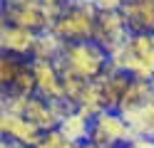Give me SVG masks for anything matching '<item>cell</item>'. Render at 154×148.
Wrapping results in <instances>:
<instances>
[{
    "label": "cell",
    "instance_id": "obj_15",
    "mask_svg": "<svg viewBox=\"0 0 154 148\" xmlns=\"http://www.w3.org/2000/svg\"><path fill=\"white\" fill-rule=\"evenodd\" d=\"M77 111L82 116H87L90 121H94L102 111H104V101H102V89L97 82H90L85 86V91L80 96V101H77Z\"/></svg>",
    "mask_w": 154,
    "mask_h": 148
},
{
    "label": "cell",
    "instance_id": "obj_14",
    "mask_svg": "<svg viewBox=\"0 0 154 148\" xmlns=\"http://www.w3.org/2000/svg\"><path fill=\"white\" fill-rule=\"evenodd\" d=\"M60 131L67 141L72 143H82V141H90V131H92V121L87 116H82L80 111H72L70 116H65L60 121Z\"/></svg>",
    "mask_w": 154,
    "mask_h": 148
},
{
    "label": "cell",
    "instance_id": "obj_1",
    "mask_svg": "<svg viewBox=\"0 0 154 148\" xmlns=\"http://www.w3.org/2000/svg\"><path fill=\"white\" fill-rule=\"evenodd\" d=\"M55 64L57 69H67L85 82H97L109 67V52L97 42H75L65 45V52Z\"/></svg>",
    "mask_w": 154,
    "mask_h": 148
},
{
    "label": "cell",
    "instance_id": "obj_3",
    "mask_svg": "<svg viewBox=\"0 0 154 148\" xmlns=\"http://www.w3.org/2000/svg\"><path fill=\"white\" fill-rule=\"evenodd\" d=\"M137 133L129 128L127 118L119 111H104L92 121V131H90V141L100 148H127L132 141H137Z\"/></svg>",
    "mask_w": 154,
    "mask_h": 148
},
{
    "label": "cell",
    "instance_id": "obj_12",
    "mask_svg": "<svg viewBox=\"0 0 154 148\" xmlns=\"http://www.w3.org/2000/svg\"><path fill=\"white\" fill-rule=\"evenodd\" d=\"M147 104H154V82H137V79H132V86L127 89V94H124L122 104H119V114L142 109Z\"/></svg>",
    "mask_w": 154,
    "mask_h": 148
},
{
    "label": "cell",
    "instance_id": "obj_24",
    "mask_svg": "<svg viewBox=\"0 0 154 148\" xmlns=\"http://www.w3.org/2000/svg\"><path fill=\"white\" fill-rule=\"evenodd\" d=\"M70 0H40V5H47V7H55V5H67Z\"/></svg>",
    "mask_w": 154,
    "mask_h": 148
},
{
    "label": "cell",
    "instance_id": "obj_8",
    "mask_svg": "<svg viewBox=\"0 0 154 148\" xmlns=\"http://www.w3.org/2000/svg\"><path fill=\"white\" fill-rule=\"evenodd\" d=\"M97 84L102 89V101H104V109L107 111H119V104L127 89L132 86V77L124 74V72H117L112 64L104 69V74L97 79Z\"/></svg>",
    "mask_w": 154,
    "mask_h": 148
},
{
    "label": "cell",
    "instance_id": "obj_2",
    "mask_svg": "<svg viewBox=\"0 0 154 148\" xmlns=\"http://www.w3.org/2000/svg\"><path fill=\"white\" fill-rule=\"evenodd\" d=\"M100 10L97 5H77L70 0L65 15L52 25L50 32L55 37H60L65 45H75V42H92L94 37V22H97Z\"/></svg>",
    "mask_w": 154,
    "mask_h": 148
},
{
    "label": "cell",
    "instance_id": "obj_5",
    "mask_svg": "<svg viewBox=\"0 0 154 148\" xmlns=\"http://www.w3.org/2000/svg\"><path fill=\"white\" fill-rule=\"evenodd\" d=\"M0 128H3V136L10 138V141L20 143L25 148H37V143H40L42 138V128L32 123L30 118L25 116H13L8 111H0Z\"/></svg>",
    "mask_w": 154,
    "mask_h": 148
},
{
    "label": "cell",
    "instance_id": "obj_6",
    "mask_svg": "<svg viewBox=\"0 0 154 148\" xmlns=\"http://www.w3.org/2000/svg\"><path fill=\"white\" fill-rule=\"evenodd\" d=\"M3 22L32 30V32H45V30H50L45 10H42V5L37 3V0L35 3H25V5H5L3 7Z\"/></svg>",
    "mask_w": 154,
    "mask_h": 148
},
{
    "label": "cell",
    "instance_id": "obj_18",
    "mask_svg": "<svg viewBox=\"0 0 154 148\" xmlns=\"http://www.w3.org/2000/svg\"><path fill=\"white\" fill-rule=\"evenodd\" d=\"M8 91L23 94V96H35V94H37V82H35V72H32L30 62L20 69V74H17V79L13 82V86L8 89Z\"/></svg>",
    "mask_w": 154,
    "mask_h": 148
},
{
    "label": "cell",
    "instance_id": "obj_16",
    "mask_svg": "<svg viewBox=\"0 0 154 148\" xmlns=\"http://www.w3.org/2000/svg\"><path fill=\"white\" fill-rule=\"evenodd\" d=\"M127 118L129 128L137 136H147V138H154V104H147L142 109H134V111H127L122 114Z\"/></svg>",
    "mask_w": 154,
    "mask_h": 148
},
{
    "label": "cell",
    "instance_id": "obj_21",
    "mask_svg": "<svg viewBox=\"0 0 154 148\" xmlns=\"http://www.w3.org/2000/svg\"><path fill=\"white\" fill-rule=\"evenodd\" d=\"M67 146V138L62 136L60 128H55V131H45L40 143H37V148H65Z\"/></svg>",
    "mask_w": 154,
    "mask_h": 148
},
{
    "label": "cell",
    "instance_id": "obj_13",
    "mask_svg": "<svg viewBox=\"0 0 154 148\" xmlns=\"http://www.w3.org/2000/svg\"><path fill=\"white\" fill-rule=\"evenodd\" d=\"M65 52V42L60 37H55L50 30L45 32H37L35 47H32V57L30 59H45V62H57Z\"/></svg>",
    "mask_w": 154,
    "mask_h": 148
},
{
    "label": "cell",
    "instance_id": "obj_26",
    "mask_svg": "<svg viewBox=\"0 0 154 148\" xmlns=\"http://www.w3.org/2000/svg\"><path fill=\"white\" fill-rule=\"evenodd\" d=\"M3 148H25V146H20V143L10 141V138H5V141H3Z\"/></svg>",
    "mask_w": 154,
    "mask_h": 148
},
{
    "label": "cell",
    "instance_id": "obj_11",
    "mask_svg": "<svg viewBox=\"0 0 154 148\" xmlns=\"http://www.w3.org/2000/svg\"><path fill=\"white\" fill-rule=\"evenodd\" d=\"M25 118H30L32 123H37L42 131H55V128H60V121H57V116H55V111H52L50 101L42 99V96H37V94L30 96Z\"/></svg>",
    "mask_w": 154,
    "mask_h": 148
},
{
    "label": "cell",
    "instance_id": "obj_20",
    "mask_svg": "<svg viewBox=\"0 0 154 148\" xmlns=\"http://www.w3.org/2000/svg\"><path fill=\"white\" fill-rule=\"evenodd\" d=\"M27 104H30V96H23V94H13V91H3V99H0V111H8L13 116H25L27 111Z\"/></svg>",
    "mask_w": 154,
    "mask_h": 148
},
{
    "label": "cell",
    "instance_id": "obj_25",
    "mask_svg": "<svg viewBox=\"0 0 154 148\" xmlns=\"http://www.w3.org/2000/svg\"><path fill=\"white\" fill-rule=\"evenodd\" d=\"M5 5H25V3H35V0H3ZM40 3V0H37Z\"/></svg>",
    "mask_w": 154,
    "mask_h": 148
},
{
    "label": "cell",
    "instance_id": "obj_7",
    "mask_svg": "<svg viewBox=\"0 0 154 148\" xmlns=\"http://www.w3.org/2000/svg\"><path fill=\"white\" fill-rule=\"evenodd\" d=\"M30 67H32L35 82H37V96L47 99V101L65 99L62 74H60V69H57L55 62H45V59H30Z\"/></svg>",
    "mask_w": 154,
    "mask_h": 148
},
{
    "label": "cell",
    "instance_id": "obj_19",
    "mask_svg": "<svg viewBox=\"0 0 154 148\" xmlns=\"http://www.w3.org/2000/svg\"><path fill=\"white\" fill-rule=\"evenodd\" d=\"M60 74H62V89H65V99L70 104H75L77 109V101H80V96L85 91V86H87L90 82H85V79L80 77H75L72 72H67V69H60Z\"/></svg>",
    "mask_w": 154,
    "mask_h": 148
},
{
    "label": "cell",
    "instance_id": "obj_4",
    "mask_svg": "<svg viewBox=\"0 0 154 148\" xmlns=\"http://www.w3.org/2000/svg\"><path fill=\"white\" fill-rule=\"evenodd\" d=\"M129 27H127V20H124L122 10H114V13H102L97 15V22H94V37L92 42H97L102 49H107V52H112V49L122 47L124 42H129Z\"/></svg>",
    "mask_w": 154,
    "mask_h": 148
},
{
    "label": "cell",
    "instance_id": "obj_17",
    "mask_svg": "<svg viewBox=\"0 0 154 148\" xmlns=\"http://www.w3.org/2000/svg\"><path fill=\"white\" fill-rule=\"evenodd\" d=\"M27 62L23 57H15V54H3V59H0V82H3L5 89H10L13 82L17 79V74H20V69L25 67Z\"/></svg>",
    "mask_w": 154,
    "mask_h": 148
},
{
    "label": "cell",
    "instance_id": "obj_27",
    "mask_svg": "<svg viewBox=\"0 0 154 148\" xmlns=\"http://www.w3.org/2000/svg\"><path fill=\"white\" fill-rule=\"evenodd\" d=\"M77 5H97V0H72Z\"/></svg>",
    "mask_w": 154,
    "mask_h": 148
},
{
    "label": "cell",
    "instance_id": "obj_9",
    "mask_svg": "<svg viewBox=\"0 0 154 148\" xmlns=\"http://www.w3.org/2000/svg\"><path fill=\"white\" fill-rule=\"evenodd\" d=\"M122 15L132 35H154V0H127Z\"/></svg>",
    "mask_w": 154,
    "mask_h": 148
},
{
    "label": "cell",
    "instance_id": "obj_28",
    "mask_svg": "<svg viewBox=\"0 0 154 148\" xmlns=\"http://www.w3.org/2000/svg\"><path fill=\"white\" fill-rule=\"evenodd\" d=\"M77 148H100V146H94L92 141H82L80 146H77Z\"/></svg>",
    "mask_w": 154,
    "mask_h": 148
},
{
    "label": "cell",
    "instance_id": "obj_23",
    "mask_svg": "<svg viewBox=\"0 0 154 148\" xmlns=\"http://www.w3.org/2000/svg\"><path fill=\"white\" fill-rule=\"evenodd\" d=\"M127 148H154V138H147V136H139L137 141H132Z\"/></svg>",
    "mask_w": 154,
    "mask_h": 148
},
{
    "label": "cell",
    "instance_id": "obj_10",
    "mask_svg": "<svg viewBox=\"0 0 154 148\" xmlns=\"http://www.w3.org/2000/svg\"><path fill=\"white\" fill-rule=\"evenodd\" d=\"M35 39H37V32H32V30H25V27H15V25L3 22L0 45H3V49H5L8 54H15V57H32Z\"/></svg>",
    "mask_w": 154,
    "mask_h": 148
},
{
    "label": "cell",
    "instance_id": "obj_22",
    "mask_svg": "<svg viewBox=\"0 0 154 148\" xmlns=\"http://www.w3.org/2000/svg\"><path fill=\"white\" fill-rule=\"evenodd\" d=\"M127 5V0H97V10L102 13H114V10H122Z\"/></svg>",
    "mask_w": 154,
    "mask_h": 148
}]
</instances>
